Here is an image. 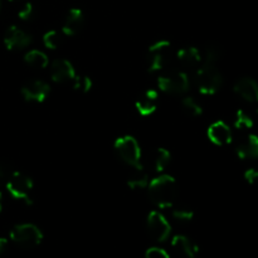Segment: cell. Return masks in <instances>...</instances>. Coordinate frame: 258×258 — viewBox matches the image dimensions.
Here are the masks:
<instances>
[{"mask_svg":"<svg viewBox=\"0 0 258 258\" xmlns=\"http://www.w3.org/2000/svg\"><path fill=\"white\" fill-rule=\"evenodd\" d=\"M148 231L154 241L165 242L170 236L171 227L163 214L153 211L148 216Z\"/></svg>","mask_w":258,"mask_h":258,"instance_id":"8","label":"cell"},{"mask_svg":"<svg viewBox=\"0 0 258 258\" xmlns=\"http://www.w3.org/2000/svg\"><path fill=\"white\" fill-rule=\"evenodd\" d=\"M236 154L239 159L258 158V136L248 135L237 145Z\"/></svg>","mask_w":258,"mask_h":258,"instance_id":"17","label":"cell"},{"mask_svg":"<svg viewBox=\"0 0 258 258\" xmlns=\"http://www.w3.org/2000/svg\"><path fill=\"white\" fill-rule=\"evenodd\" d=\"M10 2H14V3H19V2H23V0H10Z\"/></svg>","mask_w":258,"mask_h":258,"instance_id":"33","label":"cell"},{"mask_svg":"<svg viewBox=\"0 0 258 258\" xmlns=\"http://www.w3.org/2000/svg\"><path fill=\"white\" fill-rule=\"evenodd\" d=\"M22 95L29 102H43L49 95L50 87L42 80H29L22 86Z\"/></svg>","mask_w":258,"mask_h":258,"instance_id":"9","label":"cell"},{"mask_svg":"<svg viewBox=\"0 0 258 258\" xmlns=\"http://www.w3.org/2000/svg\"><path fill=\"white\" fill-rule=\"evenodd\" d=\"M127 185L133 190H140V189L148 188L149 185V176L143 169H135V173L128 178Z\"/></svg>","mask_w":258,"mask_h":258,"instance_id":"21","label":"cell"},{"mask_svg":"<svg viewBox=\"0 0 258 258\" xmlns=\"http://www.w3.org/2000/svg\"><path fill=\"white\" fill-rule=\"evenodd\" d=\"M10 239L22 249H33L43 241V233L32 223L17 224L10 231Z\"/></svg>","mask_w":258,"mask_h":258,"instance_id":"3","label":"cell"},{"mask_svg":"<svg viewBox=\"0 0 258 258\" xmlns=\"http://www.w3.org/2000/svg\"><path fill=\"white\" fill-rule=\"evenodd\" d=\"M159 103V93L155 90H146L139 96L135 106L141 116H149L155 112Z\"/></svg>","mask_w":258,"mask_h":258,"instance_id":"15","label":"cell"},{"mask_svg":"<svg viewBox=\"0 0 258 258\" xmlns=\"http://www.w3.org/2000/svg\"><path fill=\"white\" fill-rule=\"evenodd\" d=\"M171 160V154L170 151L166 150L164 148H159L154 151L153 154V165L154 169L159 173L164 171L166 169V166L170 164Z\"/></svg>","mask_w":258,"mask_h":258,"instance_id":"19","label":"cell"},{"mask_svg":"<svg viewBox=\"0 0 258 258\" xmlns=\"http://www.w3.org/2000/svg\"><path fill=\"white\" fill-rule=\"evenodd\" d=\"M179 63L185 68H196L202 62V54L198 48L185 47L176 53Z\"/></svg>","mask_w":258,"mask_h":258,"instance_id":"18","label":"cell"},{"mask_svg":"<svg viewBox=\"0 0 258 258\" xmlns=\"http://www.w3.org/2000/svg\"><path fill=\"white\" fill-rule=\"evenodd\" d=\"M181 108L186 115L191 116V117H197V116H201L203 113L201 103L194 97H184L181 101Z\"/></svg>","mask_w":258,"mask_h":258,"instance_id":"22","label":"cell"},{"mask_svg":"<svg viewBox=\"0 0 258 258\" xmlns=\"http://www.w3.org/2000/svg\"><path fill=\"white\" fill-rule=\"evenodd\" d=\"M2 198H3V194H2V190H0V212H2V209H3V202H2Z\"/></svg>","mask_w":258,"mask_h":258,"instance_id":"32","label":"cell"},{"mask_svg":"<svg viewBox=\"0 0 258 258\" xmlns=\"http://www.w3.org/2000/svg\"><path fill=\"white\" fill-rule=\"evenodd\" d=\"M197 85L203 95H213L223 85V77L217 68V62L204 59L203 66L197 72Z\"/></svg>","mask_w":258,"mask_h":258,"instance_id":"2","label":"cell"},{"mask_svg":"<svg viewBox=\"0 0 258 258\" xmlns=\"http://www.w3.org/2000/svg\"><path fill=\"white\" fill-rule=\"evenodd\" d=\"M173 217L176 221L189 222L193 219L194 211L185 204H179V206L173 207Z\"/></svg>","mask_w":258,"mask_h":258,"instance_id":"24","label":"cell"},{"mask_svg":"<svg viewBox=\"0 0 258 258\" xmlns=\"http://www.w3.org/2000/svg\"><path fill=\"white\" fill-rule=\"evenodd\" d=\"M18 15H19V18L22 20L30 19V17L33 15V5L30 3H24V5L18 12Z\"/></svg>","mask_w":258,"mask_h":258,"instance_id":"28","label":"cell"},{"mask_svg":"<svg viewBox=\"0 0 258 258\" xmlns=\"http://www.w3.org/2000/svg\"><path fill=\"white\" fill-rule=\"evenodd\" d=\"M171 43L166 39H160L149 47L146 57V68L149 72H158L163 70L168 63V52Z\"/></svg>","mask_w":258,"mask_h":258,"instance_id":"7","label":"cell"},{"mask_svg":"<svg viewBox=\"0 0 258 258\" xmlns=\"http://www.w3.org/2000/svg\"><path fill=\"white\" fill-rule=\"evenodd\" d=\"M3 40H4L5 47L9 50H19L30 45L33 38L29 33L24 32L15 25H12L5 30Z\"/></svg>","mask_w":258,"mask_h":258,"instance_id":"10","label":"cell"},{"mask_svg":"<svg viewBox=\"0 0 258 258\" xmlns=\"http://www.w3.org/2000/svg\"><path fill=\"white\" fill-rule=\"evenodd\" d=\"M76 77L72 63L67 59H55L50 66V78L57 83H71Z\"/></svg>","mask_w":258,"mask_h":258,"instance_id":"11","label":"cell"},{"mask_svg":"<svg viewBox=\"0 0 258 258\" xmlns=\"http://www.w3.org/2000/svg\"><path fill=\"white\" fill-rule=\"evenodd\" d=\"M234 92L241 96L247 102H258V83L253 78L243 77L237 81L234 85Z\"/></svg>","mask_w":258,"mask_h":258,"instance_id":"14","label":"cell"},{"mask_svg":"<svg viewBox=\"0 0 258 258\" xmlns=\"http://www.w3.org/2000/svg\"><path fill=\"white\" fill-rule=\"evenodd\" d=\"M149 198L158 208H173L179 197L175 179L170 175H160L153 179L148 185Z\"/></svg>","mask_w":258,"mask_h":258,"instance_id":"1","label":"cell"},{"mask_svg":"<svg viewBox=\"0 0 258 258\" xmlns=\"http://www.w3.org/2000/svg\"><path fill=\"white\" fill-rule=\"evenodd\" d=\"M171 247L179 258H199V248L188 237L181 234L175 236L171 239Z\"/></svg>","mask_w":258,"mask_h":258,"instance_id":"12","label":"cell"},{"mask_svg":"<svg viewBox=\"0 0 258 258\" xmlns=\"http://www.w3.org/2000/svg\"><path fill=\"white\" fill-rule=\"evenodd\" d=\"M63 42V38L60 33H58L57 30H49V32L45 33L43 35V43L47 48L49 49H57Z\"/></svg>","mask_w":258,"mask_h":258,"instance_id":"25","label":"cell"},{"mask_svg":"<svg viewBox=\"0 0 258 258\" xmlns=\"http://www.w3.org/2000/svg\"><path fill=\"white\" fill-rule=\"evenodd\" d=\"M9 176V165L5 161H0V183Z\"/></svg>","mask_w":258,"mask_h":258,"instance_id":"30","label":"cell"},{"mask_svg":"<svg viewBox=\"0 0 258 258\" xmlns=\"http://www.w3.org/2000/svg\"><path fill=\"white\" fill-rule=\"evenodd\" d=\"M254 125L253 118L243 110H238L234 116V127L238 130H246V128H251Z\"/></svg>","mask_w":258,"mask_h":258,"instance_id":"23","label":"cell"},{"mask_svg":"<svg viewBox=\"0 0 258 258\" xmlns=\"http://www.w3.org/2000/svg\"><path fill=\"white\" fill-rule=\"evenodd\" d=\"M257 115H258V110H257Z\"/></svg>","mask_w":258,"mask_h":258,"instance_id":"34","label":"cell"},{"mask_svg":"<svg viewBox=\"0 0 258 258\" xmlns=\"http://www.w3.org/2000/svg\"><path fill=\"white\" fill-rule=\"evenodd\" d=\"M8 247H9V242L4 237H0V258H3L7 254Z\"/></svg>","mask_w":258,"mask_h":258,"instance_id":"31","label":"cell"},{"mask_svg":"<svg viewBox=\"0 0 258 258\" xmlns=\"http://www.w3.org/2000/svg\"><path fill=\"white\" fill-rule=\"evenodd\" d=\"M244 179L249 184H258V170L257 169H247L244 171Z\"/></svg>","mask_w":258,"mask_h":258,"instance_id":"29","label":"cell"},{"mask_svg":"<svg viewBox=\"0 0 258 258\" xmlns=\"http://www.w3.org/2000/svg\"><path fill=\"white\" fill-rule=\"evenodd\" d=\"M71 83H72L73 88L81 93H87L88 91L92 88V85H93L92 80H91L88 76H77V75H76V77L73 78V81Z\"/></svg>","mask_w":258,"mask_h":258,"instance_id":"26","label":"cell"},{"mask_svg":"<svg viewBox=\"0 0 258 258\" xmlns=\"http://www.w3.org/2000/svg\"><path fill=\"white\" fill-rule=\"evenodd\" d=\"M158 86L163 92L170 95H181L189 90V77L183 71H170L158 78Z\"/></svg>","mask_w":258,"mask_h":258,"instance_id":"6","label":"cell"},{"mask_svg":"<svg viewBox=\"0 0 258 258\" xmlns=\"http://www.w3.org/2000/svg\"><path fill=\"white\" fill-rule=\"evenodd\" d=\"M208 138L213 144L218 146L228 145L232 141V131L229 126L223 121H216L208 127Z\"/></svg>","mask_w":258,"mask_h":258,"instance_id":"13","label":"cell"},{"mask_svg":"<svg viewBox=\"0 0 258 258\" xmlns=\"http://www.w3.org/2000/svg\"><path fill=\"white\" fill-rule=\"evenodd\" d=\"M115 151L120 156L121 160L134 169H143L141 165V149L139 143L133 136H121L116 139L113 144Z\"/></svg>","mask_w":258,"mask_h":258,"instance_id":"4","label":"cell"},{"mask_svg":"<svg viewBox=\"0 0 258 258\" xmlns=\"http://www.w3.org/2000/svg\"><path fill=\"white\" fill-rule=\"evenodd\" d=\"M83 23H85V15H83L82 10L78 9V8H72L68 12L64 23H63V34L70 35V37L78 34L81 29H82Z\"/></svg>","mask_w":258,"mask_h":258,"instance_id":"16","label":"cell"},{"mask_svg":"<svg viewBox=\"0 0 258 258\" xmlns=\"http://www.w3.org/2000/svg\"><path fill=\"white\" fill-rule=\"evenodd\" d=\"M33 186L34 184H33L32 178L19 171H14L8 176L7 189L9 194L17 201L24 202L25 204L33 203Z\"/></svg>","mask_w":258,"mask_h":258,"instance_id":"5","label":"cell"},{"mask_svg":"<svg viewBox=\"0 0 258 258\" xmlns=\"http://www.w3.org/2000/svg\"><path fill=\"white\" fill-rule=\"evenodd\" d=\"M145 258H170L168 252L164 251L163 248H158V247H153L149 248L145 253Z\"/></svg>","mask_w":258,"mask_h":258,"instance_id":"27","label":"cell"},{"mask_svg":"<svg viewBox=\"0 0 258 258\" xmlns=\"http://www.w3.org/2000/svg\"><path fill=\"white\" fill-rule=\"evenodd\" d=\"M24 60L27 64H29L30 67L34 68H45L48 66V57L45 55V53H43L42 50L38 49H32L24 55Z\"/></svg>","mask_w":258,"mask_h":258,"instance_id":"20","label":"cell"}]
</instances>
